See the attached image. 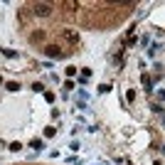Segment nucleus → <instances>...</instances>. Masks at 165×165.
I'll use <instances>...</instances> for the list:
<instances>
[{"label":"nucleus","instance_id":"obj_3","mask_svg":"<svg viewBox=\"0 0 165 165\" xmlns=\"http://www.w3.org/2000/svg\"><path fill=\"white\" fill-rule=\"evenodd\" d=\"M42 39H44V32H34L30 37V42H42Z\"/></svg>","mask_w":165,"mask_h":165},{"label":"nucleus","instance_id":"obj_2","mask_svg":"<svg viewBox=\"0 0 165 165\" xmlns=\"http://www.w3.org/2000/svg\"><path fill=\"white\" fill-rule=\"evenodd\" d=\"M44 54H47V57H52V59H62V57H64V52H62L57 44H49V47H44Z\"/></svg>","mask_w":165,"mask_h":165},{"label":"nucleus","instance_id":"obj_6","mask_svg":"<svg viewBox=\"0 0 165 165\" xmlns=\"http://www.w3.org/2000/svg\"><path fill=\"white\" fill-rule=\"evenodd\" d=\"M54 133H57V131H54V128H52V126H49V128H44V135H47V138H52V135H54Z\"/></svg>","mask_w":165,"mask_h":165},{"label":"nucleus","instance_id":"obj_7","mask_svg":"<svg viewBox=\"0 0 165 165\" xmlns=\"http://www.w3.org/2000/svg\"><path fill=\"white\" fill-rule=\"evenodd\" d=\"M76 74V66H66V76H74Z\"/></svg>","mask_w":165,"mask_h":165},{"label":"nucleus","instance_id":"obj_4","mask_svg":"<svg viewBox=\"0 0 165 165\" xmlns=\"http://www.w3.org/2000/svg\"><path fill=\"white\" fill-rule=\"evenodd\" d=\"M7 91H20V84L17 81H7Z\"/></svg>","mask_w":165,"mask_h":165},{"label":"nucleus","instance_id":"obj_1","mask_svg":"<svg viewBox=\"0 0 165 165\" xmlns=\"http://www.w3.org/2000/svg\"><path fill=\"white\" fill-rule=\"evenodd\" d=\"M32 15L34 17H49L52 15V5L49 2H32Z\"/></svg>","mask_w":165,"mask_h":165},{"label":"nucleus","instance_id":"obj_5","mask_svg":"<svg viewBox=\"0 0 165 165\" xmlns=\"http://www.w3.org/2000/svg\"><path fill=\"white\" fill-rule=\"evenodd\" d=\"M30 145H32L34 150H42V140H37V138H34V140H32V143H30Z\"/></svg>","mask_w":165,"mask_h":165},{"label":"nucleus","instance_id":"obj_8","mask_svg":"<svg viewBox=\"0 0 165 165\" xmlns=\"http://www.w3.org/2000/svg\"><path fill=\"white\" fill-rule=\"evenodd\" d=\"M44 99H47L49 103H52V101H54V94H52V91H44Z\"/></svg>","mask_w":165,"mask_h":165}]
</instances>
